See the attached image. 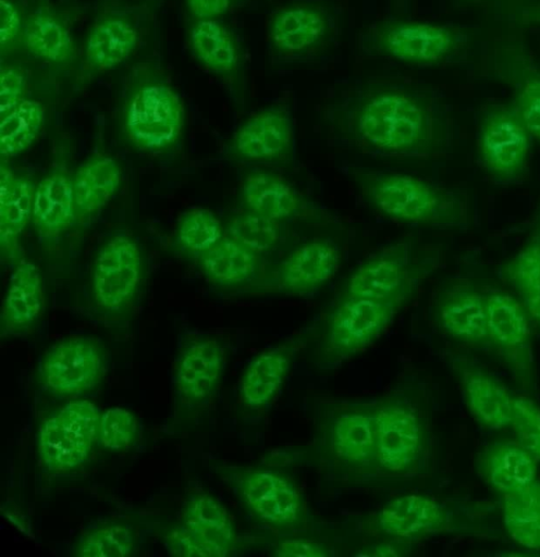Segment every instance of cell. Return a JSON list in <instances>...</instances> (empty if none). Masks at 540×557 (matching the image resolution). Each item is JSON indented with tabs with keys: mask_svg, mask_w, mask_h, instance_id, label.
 Segmentation results:
<instances>
[{
	"mask_svg": "<svg viewBox=\"0 0 540 557\" xmlns=\"http://www.w3.org/2000/svg\"><path fill=\"white\" fill-rule=\"evenodd\" d=\"M25 91V78L13 66H2L0 70V116L13 110L22 100Z\"/></svg>",
	"mask_w": 540,
	"mask_h": 557,
	"instance_id": "7bdbcfd3",
	"label": "cell"
},
{
	"mask_svg": "<svg viewBox=\"0 0 540 557\" xmlns=\"http://www.w3.org/2000/svg\"><path fill=\"white\" fill-rule=\"evenodd\" d=\"M219 473L242 504L261 522L280 530L305 523L306 508L295 483L274 470L224 466Z\"/></svg>",
	"mask_w": 540,
	"mask_h": 557,
	"instance_id": "5b68a950",
	"label": "cell"
},
{
	"mask_svg": "<svg viewBox=\"0 0 540 557\" xmlns=\"http://www.w3.org/2000/svg\"><path fill=\"white\" fill-rule=\"evenodd\" d=\"M42 305L39 269L35 263L24 260L13 271L3 299L1 335H17L29 330L38 320Z\"/></svg>",
	"mask_w": 540,
	"mask_h": 557,
	"instance_id": "603a6c76",
	"label": "cell"
},
{
	"mask_svg": "<svg viewBox=\"0 0 540 557\" xmlns=\"http://www.w3.org/2000/svg\"><path fill=\"white\" fill-rule=\"evenodd\" d=\"M376 474L405 478L416 473L426 454L427 435L420 414L401 395L375 403Z\"/></svg>",
	"mask_w": 540,
	"mask_h": 557,
	"instance_id": "3957f363",
	"label": "cell"
},
{
	"mask_svg": "<svg viewBox=\"0 0 540 557\" xmlns=\"http://www.w3.org/2000/svg\"><path fill=\"white\" fill-rule=\"evenodd\" d=\"M228 235L259 255L277 245L280 227L278 221L247 211L229 222Z\"/></svg>",
	"mask_w": 540,
	"mask_h": 557,
	"instance_id": "f35d334b",
	"label": "cell"
},
{
	"mask_svg": "<svg viewBox=\"0 0 540 557\" xmlns=\"http://www.w3.org/2000/svg\"><path fill=\"white\" fill-rule=\"evenodd\" d=\"M121 183V168L109 156L85 161L72 176L76 216H87L105 207Z\"/></svg>",
	"mask_w": 540,
	"mask_h": 557,
	"instance_id": "4316f807",
	"label": "cell"
},
{
	"mask_svg": "<svg viewBox=\"0 0 540 557\" xmlns=\"http://www.w3.org/2000/svg\"><path fill=\"white\" fill-rule=\"evenodd\" d=\"M338 247L326 239H315L295 248L281 262L277 284L284 293L303 295L318 289L336 272Z\"/></svg>",
	"mask_w": 540,
	"mask_h": 557,
	"instance_id": "ac0fdd59",
	"label": "cell"
},
{
	"mask_svg": "<svg viewBox=\"0 0 540 557\" xmlns=\"http://www.w3.org/2000/svg\"><path fill=\"white\" fill-rule=\"evenodd\" d=\"M191 13L198 20H213L230 8L231 0H186Z\"/></svg>",
	"mask_w": 540,
	"mask_h": 557,
	"instance_id": "7dc6e473",
	"label": "cell"
},
{
	"mask_svg": "<svg viewBox=\"0 0 540 557\" xmlns=\"http://www.w3.org/2000/svg\"><path fill=\"white\" fill-rule=\"evenodd\" d=\"M379 45L388 55L413 63L442 60L456 46L455 33L443 25L398 22L384 27Z\"/></svg>",
	"mask_w": 540,
	"mask_h": 557,
	"instance_id": "e0dca14e",
	"label": "cell"
},
{
	"mask_svg": "<svg viewBox=\"0 0 540 557\" xmlns=\"http://www.w3.org/2000/svg\"><path fill=\"white\" fill-rule=\"evenodd\" d=\"M165 544L170 553L174 556L207 557L201 546L182 525H179L167 533Z\"/></svg>",
	"mask_w": 540,
	"mask_h": 557,
	"instance_id": "f6af8a7d",
	"label": "cell"
},
{
	"mask_svg": "<svg viewBox=\"0 0 540 557\" xmlns=\"http://www.w3.org/2000/svg\"><path fill=\"white\" fill-rule=\"evenodd\" d=\"M35 187L16 176L4 160L0 168V242L4 250L13 249L19 234L32 220Z\"/></svg>",
	"mask_w": 540,
	"mask_h": 557,
	"instance_id": "f546056e",
	"label": "cell"
},
{
	"mask_svg": "<svg viewBox=\"0 0 540 557\" xmlns=\"http://www.w3.org/2000/svg\"><path fill=\"white\" fill-rule=\"evenodd\" d=\"M241 194L247 211L278 222L299 215L304 209L302 197L292 185L268 172L248 174Z\"/></svg>",
	"mask_w": 540,
	"mask_h": 557,
	"instance_id": "484cf974",
	"label": "cell"
},
{
	"mask_svg": "<svg viewBox=\"0 0 540 557\" xmlns=\"http://www.w3.org/2000/svg\"><path fill=\"white\" fill-rule=\"evenodd\" d=\"M45 108L36 100L24 99L1 116L0 151L2 157H14L27 149L40 133Z\"/></svg>",
	"mask_w": 540,
	"mask_h": 557,
	"instance_id": "d590c367",
	"label": "cell"
},
{
	"mask_svg": "<svg viewBox=\"0 0 540 557\" xmlns=\"http://www.w3.org/2000/svg\"><path fill=\"white\" fill-rule=\"evenodd\" d=\"M426 273V264L416 249L409 243H396L360 262L346 278L342 295L402 306Z\"/></svg>",
	"mask_w": 540,
	"mask_h": 557,
	"instance_id": "9c48e42d",
	"label": "cell"
},
{
	"mask_svg": "<svg viewBox=\"0 0 540 557\" xmlns=\"http://www.w3.org/2000/svg\"><path fill=\"white\" fill-rule=\"evenodd\" d=\"M142 276V257L135 240L114 235L101 247L93 268V292L97 304L119 311L133 299Z\"/></svg>",
	"mask_w": 540,
	"mask_h": 557,
	"instance_id": "4fadbf2b",
	"label": "cell"
},
{
	"mask_svg": "<svg viewBox=\"0 0 540 557\" xmlns=\"http://www.w3.org/2000/svg\"><path fill=\"white\" fill-rule=\"evenodd\" d=\"M181 525L197 541L207 557H224L236 545L230 515L210 494L196 492L183 507Z\"/></svg>",
	"mask_w": 540,
	"mask_h": 557,
	"instance_id": "d6986e66",
	"label": "cell"
},
{
	"mask_svg": "<svg viewBox=\"0 0 540 557\" xmlns=\"http://www.w3.org/2000/svg\"><path fill=\"white\" fill-rule=\"evenodd\" d=\"M138 42L136 27L121 16H106L90 28L85 44V57L98 71H106L122 63Z\"/></svg>",
	"mask_w": 540,
	"mask_h": 557,
	"instance_id": "83f0119b",
	"label": "cell"
},
{
	"mask_svg": "<svg viewBox=\"0 0 540 557\" xmlns=\"http://www.w3.org/2000/svg\"><path fill=\"white\" fill-rule=\"evenodd\" d=\"M345 135L361 150L401 159L426 153L435 132L432 116L420 100L403 90L385 89L357 103Z\"/></svg>",
	"mask_w": 540,
	"mask_h": 557,
	"instance_id": "6da1fadb",
	"label": "cell"
},
{
	"mask_svg": "<svg viewBox=\"0 0 540 557\" xmlns=\"http://www.w3.org/2000/svg\"><path fill=\"white\" fill-rule=\"evenodd\" d=\"M200 262L211 281L234 285L255 275L258 255L226 235L200 255Z\"/></svg>",
	"mask_w": 540,
	"mask_h": 557,
	"instance_id": "1f68e13d",
	"label": "cell"
},
{
	"mask_svg": "<svg viewBox=\"0 0 540 557\" xmlns=\"http://www.w3.org/2000/svg\"><path fill=\"white\" fill-rule=\"evenodd\" d=\"M504 527L520 546L540 549V481L502 495Z\"/></svg>",
	"mask_w": 540,
	"mask_h": 557,
	"instance_id": "4dcf8cb0",
	"label": "cell"
},
{
	"mask_svg": "<svg viewBox=\"0 0 540 557\" xmlns=\"http://www.w3.org/2000/svg\"><path fill=\"white\" fill-rule=\"evenodd\" d=\"M75 218L72 176L60 166L35 187L32 221L40 236L52 238L68 230Z\"/></svg>",
	"mask_w": 540,
	"mask_h": 557,
	"instance_id": "cb8c5ba5",
	"label": "cell"
},
{
	"mask_svg": "<svg viewBox=\"0 0 540 557\" xmlns=\"http://www.w3.org/2000/svg\"><path fill=\"white\" fill-rule=\"evenodd\" d=\"M138 434V422L130 410L122 407L108 408L100 414L98 443L111 450L128 448Z\"/></svg>",
	"mask_w": 540,
	"mask_h": 557,
	"instance_id": "ab89813d",
	"label": "cell"
},
{
	"mask_svg": "<svg viewBox=\"0 0 540 557\" xmlns=\"http://www.w3.org/2000/svg\"><path fill=\"white\" fill-rule=\"evenodd\" d=\"M135 548L133 531L124 523L107 522L85 532L74 547L78 557H126Z\"/></svg>",
	"mask_w": 540,
	"mask_h": 557,
	"instance_id": "8d00e7d4",
	"label": "cell"
},
{
	"mask_svg": "<svg viewBox=\"0 0 540 557\" xmlns=\"http://www.w3.org/2000/svg\"><path fill=\"white\" fill-rule=\"evenodd\" d=\"M537 462L517 440L496 441L479 453L476 467L487 485L504 495L537 480Z\"/></svg>",
	"mask_w": 540,
	"mask_h": 557,
	"instance_id": "ffe728a7",
	"label": "cell"
},
{
	"mask_svg": "<svg viewBox=\"0 0 540 557\" xmlns=\"http://www.w3.org/2000/svg\"><path fill=\"white\" fill-rule=\"evenodd\" d=\"M501 273L528 314L540 322V233L502 265Z\"/></svg>",
	"mask_w": 540,
	"mask_h": 557,
	"instance_id": "d6a6232c",
	"label": "cell"
},
{
	"mask_svg": "<svg viewBox=\"0 0 540 557\" xmlns=\"http://www.w3.org/2000/svg\"><path fill=\"white\" fill-rule=\"evenodd\" d=\"M326 30L327 21L321 11L308 5H292L274 15L269 37L279 51L297 53L320 42Z\"/></svg>",
	"mask_w": 540,
	"mask_h": 557,
	"instance_id": "f1b7e54d",
	"label": "cell"
},
{
	"mask_svg": "<svg viewBox=\"0 0 540 557\" xmlns=\"http://www.w3.org/2000/svg\"><path fill=\"white\" fill-rule=\"evenodd\" d=\"M100 414L87 399L69 401L51 412L37 434L44 467L52 473H65L82 466L97 441Z\"/></svg>",
	"mask_w": 540,
	"mask_h": 557,
	"instance_id": "8992f818",
	"label": "cell"
},
{
	"mask_svg": "<svg viewBox=\"0 0 540 557\" xmlns=\"http://www.w3.org/2000/svg\"><path fill=\"white\" fill-rule=\"evenodd\" d=\"M184 126V107L165 81L148 78L138 83L126 101L124 127L140 149L158 151L172 146Z\"/></svg>",
	"mask_w": 540,
	"mask_h": 557,
	"instance_id": "ba28073f",
	"label": "cell"
},
{
	"mask_svg": "<svg viewBox=\"0 0 540 557\" xmlns=\"http://www.w3.org/2000/svg\"><path fill=\"white\" fill-rule=\"evenodd\" d=\"M25 47L49 62H65L72 58V36L62 21L48 10L32 13L23 29Z\"/></svg>",
	"mask_w": 540,
	"mask_h": 557,
	"instance_id": "836d02e7",
	"label": "cell"
},
{
	"mask_svg": "<svg viewBox=\"0 0 540 557\" xmlns=\"http://www.w3.org/2000/svg\"><path fill=\"white\" fill-rule=\"evenodd\" d=\"M489 341L525 388L533 385L529 314L523 304L503 292L486 295Z\"/></svg>",
	"mask_w": 540,
	"mask_h": 557,
	"instance_id": "7c38bea8",
	"label": "cell"
},
{
	"mask_svg": "<svg viewBox=\"0 0 540 557\" xmlns=\"http://www.w3.org/2000/svg\"><path fill=\"white\" fill-rule=\"evenodd\" d=\"M223 228L216 214L206 208H193L184 212L179 228L180 244L187 250L202 253L223 237Z\"/></svg>",
	"mask_w": 540,
	"mask_h": 557,
	"instance_id": "74e56055",
	"label": "cell"
},
{
	"mask_svg": "<svg viewBox=\"0 0 540 557\" xmlns=\"http://www.w3.org/2000/svg\"><path fill=\"white\" fill-rule=\"evenodd\" d=\"M375 529L395 540H419L451 530L446 508L435 499L407 494L389 502L373 518Z\"/></svg>",
	"mask_w": 540,
	"mask_h": 557,
	"instance_id": "2e32d148",
	"label": "cell"
},
{
	"mask_svg": "<svg viewBox=\"0 0 540 557\" xmlns=\"http://www.w3.org/2000/svg\"><path fill=\"white\" fill-rule=\"evenodd\" d=\"M401 307L391 301L341 295L324 323L319 363L333 368L364 351L388 329Z\"/></svg>",
	"mask_w": 540,
	"mask_h": 557,
	"instance_id": "277c9868",
	"label": "cell"
},
{
	"mask_svg": "<svg viewBox=\"0 0 540 557\" xmlns=\"http://www.w3.org/2000/svg\"><path fill=\"white\" fill-rule=\"evenodd\" d=\"M516 440L540 461V406L525 396H516L511 423Z\"/></svg>",
	"mask_w": 540,
	"mask_h": 557,
	"instance_id": "60d3db41",
	"label": "cell"
},
{
	"mask_svg": "<svg viewBox=\"0 0 540 557\" xmlns=\"http://www.w3.org/2000/svg\"><path fill=\"white\" fill-rule=\"evenodd\" d=\"M273 554L280 557H324L329 553L324 546L314 541L287 539L277 544Z\"/></svg>",
	"mask_w": 540,
	"mask_h": 557,
	"instance_id": "bcb514c9",
	"label": "cell"
},
{
	"mask_svg": "<svg viewBox=\"0 0 540 557\" xmlns=\"http://www.w3.org/2000/svg\"><path fill=\"white\" fill-rule=\"evenodd\" d=\"M514 108L531 137L540 140V77L525 81L517 92Z\"/></svg>",
	"mask_w": 540,
	"mask_h": 557,
	"instance_id": "b9f144b4",
	"label": "cell"
},
{
	"mask_svg": "<svg viewBox=\"0 0 540 557\" xmlns=\"http://www.w3.org/2000/svg\"><path fill=\"white\" fill-rule=\"evenodd\" d=\"M441 327L467 343L489 341L486 295L467 286H455L443 295L438 307Z\"/></svg>",
	"mask_w": 540,
	"mask_h": 557,
	"instance_id": "d4e9b609",
	"label": "cell"
},
{
	"mask_svg": "<svg viewBox=\"0 0 540 557\" xmlns=\"http://www.w3.org/2000/svg\"><path fill=\"white\" fill-rule=\"evenodd\" d=\"M293 140L292 123L281 109H266L253 114L233 137L235 152L244 159L273 161L284 157Z\"/></svg>",
	"mask_w": 540,
	"mask_h": 557,
	"instance_id": "44dd1931",
	"label": "cell"
},
{
	"mask_svg": "<svg viewBox=\"0 0 540 557\" xmlns=\"http://www.w3.org/2000/svg\"><path fill=\"white\" fill-rule=\"evenodd\" d=\"M531 135L514 107H499L482 120L478 154L484 169L503 182L518 178L526 170Z\"/></svg>",
	"mask_w": 540,
	"mask_h": 557,
	"instance_id": "8fae6325",
	"label": "cell"
},
{
	"mask_svg": "<svg viewBox=\"0 0 540 557\" xmlns=\"http://www.w3.org/2000/svg\"><path fill=\"white\" fill-rule=\"evenodd\" d=\"M356 180L368 202L393 220L443 224L456 219V202L419 177L402 173L360 172Z\"/></svg>",
	"mask_w": 540,
	"mask_h": 557,
	"instance_id": "7a4b0ae2",
	"label": "cell"
},
{
	"mask_svg": "<svg viewBox=\"0 0 540 557\" xmlns=\"http://www.w3.org/2000/svg\"><path fill=\"white\" fill-rule=\"evenodd\" d=\"M450 363L474 419L491 430L511 426L516 396L500 380L466 356L453 355Z\"/></svg>",
	"mask_w": 540,
	"mask_h": 557,
	"instance_id": "5bb4252c",
	"label": "cell"
},
{
	"mask_svg": "<svg viewBox=\"0 0 540 557\" xmlns=\"http://www.w3.org/2000/svg\"><path fill=\"white\" fill-rule=\"evenodd\" d=\"M191 46L197 59L217 74H230L237 66L235 40L216 20H198L191 33Z\"/></svg>",
	"mask_w": 540,
	"mask_h": 557,
	"instance_id": "e575fe53",
	"label": "cell"
},
{
	"mask_svg": "<svg viewBox=\"0 0 540 557\" xmlns=\"http://www.w3.org/2000/svg\"><path fill=\"white\" fill-rule=\"evenodd\" d=\"M107 364L105 349L97 339L72 335L46 351L39 364V380L53 395L77 397L102 381Z\"/></svg>",
	"mask_w": 540,
	"mask_h": 557,
	"instance_id": "30bf717a",
	"label": "cell"
},
{
	"mask_svg": "<svg viewBox=\"0 0 540 557\" xmlns=\"http://www.w3.org/2000/svg\"><path fill=\"white\" fill-rule=\"evenodd\" d=\"M225 366V349L213 337H198L181 350L174 371V387L180 401L196 407L216 393Z\"/></svg>",
	"mask_w": 540,
	"mask_h": 557,
	"instance_id": "9a60e30c",
	"label": "cell"
},
{
	"mask_svg": "<svg viewBox=\"0 0 540 557\" xmlns=\"http://www.w3.org/2000/svg\"><path fill=\"white\" fill-rule=\"evenodd\" d=\"M320 448L335 470L354 476L376 474L372 403L333 407L321 424Z\"/></svg>",
	"mask_w": 540,
	"mask_h": 557,
	"instance_id": "52a82bcc",
	"label": "cell"
},
{
	"mask_svg": "<svg viewBox=\"0 0 540 557\" xmlns=\"http://www.w3.org/2000/svg\"><path fill=\"white\" fill-rule=\"evenodd\" d=\"M304 337H295L255 357L246 367L240 384L243 403L250 408L268 405L280 391Z\"/></svg>",
	"mask_w": 540,
	"mask_h": 557,
	"instance_id": "7402d4cb",
	"label": "cell"
},
{
	"mask_svg": "<svg viewBox=\"0 0 540 557\" xmlns=\"http://www.w3.org/2000/svg\"><path fill=\"white\" fill-rule=\"evenodd\" d=\"M22 17L11 0H0V44L4 49L12 45L22 29Z\"/></svg>",
	"mask_w": 540,
	"mask_h": 557,
	"instance_id": "ee69618b",
	"label": "cell"
}]
</instances>
